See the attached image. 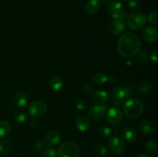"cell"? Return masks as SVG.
Returning <instances> with one entry per match:
<instances>
[{
    "instance_id": "cell-23",
    "label": "cell",
    "mask_w": 158,
    "mask_h": 157,
    "mask_svg": "<svg viewBox=\"0 0 158 157\" xmlns=\"http://www.w3.org/2000/svg\"><path fill=\"white\" fill-rule=\"evenodd\" d=\"M11 132V125L5 120H0V138L6 136Z\"/></svg>"
},
{
    "instance_id": "cell-21",
    "label": "cell",
    "mask_w": 158,
    "mask_h": 157,
    "mask_svg": "<svg viewBox=\"0 0 158 157\" xmlns=\"http://www.w3.org/2000/svg\"><path fill=\"white\" fill-rule=\"evenodd\" d=\"M153 86L151 83H150L149 82L147 81H143L141 83H139V85L137 86V90L139 92L142 94H148L152 91Z\"/></svg>"
},
{
    "instance_id": "cell-1",
    "label": "cell",
    "mask_w": 158,
    "mask_h": 157,
    "mask_svg": "<svg viewBox=\"0 0 158 157\" xmlns=\"http://www.w3.org/2000/svg\"><path fill=\"white\" fill-rule=\"evenodd\" d=\"M141 47V41L135 34L127 32L122 35L117 42V52L121 56L129 58L137 55Z\"/></svg>"
},
{
    "instance_id": "cell-33",
    "label": "cell",
    "mask_w": 158,
    "mask_h": 157,
    "mask_svg": "<svg viewBox=\"0 0 158 157\" xmlns=\"http://www.w3.org/2000/svg\"><path fill=\"white\" fill-rule=\"evenodd\" d=\"M41 153L43 154V157H56V151L52 148L44 149Z\"/></svg>"
},
{
    "instance_id": "cell-25",
    "label": "cell",
    "mask_w": 158,
    "mask_h": 157,
    "mask_svg": "<svg viewBox=\"0 0 158 157\" xmlns=\"http://www.w3.org/2000/svg\"><path fill=\"white\" fill-rule=\"evenodd\" d=\"M122 7H123V5H122V3L120 1H118V0H113V1L110 2L109 4H108L107 10L110 12V14L111 12L122 9Z\"/></svg>"
},
{
    "instance_id": "cell-2",
    "label": "cell",
    "mask_w": 158,
    "mask_h": 157,
    "mask_svg": "<svg viewBox=\"0 0 158 157\" xmlns=\"http://www.w3.org/2000/svg\"><path fill=\"white\" fill-rule=\"evenodd\" d=\"M134 88L131 85L117 86L110 93V103L114 106H120L134 95Z\"/></svg>"
},
{
    "instance_id": "cell-30",
    "label": "cell",
    "mask_w": 158,
    "mask_h": 157,
    "mask_svg": "<svg viewBox=\"0 0 158 157\" xmlns=\"http://www.w3.org/2000/svg\"><path fill=\"white\" fill-rule=\"evenodd\" d=\"M111 129H110L107 126H102L98 130V135H100L102 138H106L109 135H110L111 134Z\"/></svg>"
},
{
    "instance_id": "cell-32",
    "label": "cell",
    "mask_w": 158,
    "mask_h": 157,
    "mask_svg": "<svg viewBox=\"0 0 158 157\" xmlns=\"http://www.w3.org/2000/svg\"><path fill=\"white\" fill-rule=\"evenodd\" d=\"M147 21L149 22V23L152 25H156L158 22V15L157 12L155 11L150 12L148 16L147 17Z\"/></svg>"
},
{
    "instance_id": "cell-35",
    "label": "cell",
    "mask_w": 158,
    "mask_h": 157,
    "mask_svg": "<svg viewBox=\"0 0 158 157\" xmlns=\"http://www.w3.org/2000/svg\"><path fill=\"white\" fill-rule=\"evenodd\" d=\"M138 58L139 59H140V61L142 62H146L149 59V56H148V53H147V52H145V51H143V52H140V53L139 54Z\"/></svg>"
},
{
    "instance_id": "cell-41",
    "label": "cell",
    "mask_w": 158,
    "mask_h": 157,
    "mask_svg": "<svg viewBox=\"0 0 158 157\" xmlns=\"http://www.w3.org/2000/svg\"><path fill=\"white\" fill-rule=\"evenodd\" d=\"M122 1H129V0H122Z\"/></svg>"
},
{
    "instance_id": "cell-9",
    "label": "cell",
    "mask_w": 158,
    "mask_h": 157,
    "mask_svg": "<svg viewBox=\"0 0 158 157\" xmlns=\"http://www.w3.org/2000/svg\"><path fill=\"white\" fill-rule=\"evenodd\" d=\"M106 112V106L103 105H97L90 107L88 111V115L94 121H100L103 119Z\"/></svg>"
},
{
    "instance_id": "cell-40",
    "label": "cell",
    "mask_w": 158,
    "mask_h": 157,
    "mask_svg": "<svg viewBox=\"0 0 158 157\" xmlns=\"http://www.w3.org/2000/svg\"><path fill=\"white\" fill-rule=\"evenodd\" d=\"M137 157H149V156L147 155H145V154H141V155H139Z\"/></svg>"
},
{
    "instance_id": "cell-5",
    "label": "cell",
    "mask_w": 158,
    "mask_h": 157,
    "mask_svg": "<svg viewBox=\"0 0 158 157\" xmlns=\"http://www.w3.org/2000/svg\"><path fill=\"white\" fill-rule=\"evenodd\" d=\"M147 22V16L144 13L136 12L127 18V25L132 30L138 31L143 29Z\"/></svg>"
},
{
    "instance_id": "cell-7",
    "label": "cell",
    "mask_w": 158,
    "mask_h": 157,
    "mask_svg": "<svg viewBox=\"0 0 158 157\" xmlns=\"http://www.w3.org/2000/svg\"><path fill=\"white\" fill-rule=\"evenodd\" d=\"M108 146L111 152L114 154H121L123 153L126 149V145L124 141L120 137L117 135H114L108 141Z\"/></svg>"
},
{
    "instance_id": "cell-22",
    "label": "cell",
    "mask_w": 158,
    "mask_h": 157,
    "mask_svg": "<svg viewBox=\"0 0 158 157\" xmlns=\"http://www.w3.org/2000/svg\"><path fill=\"white\" fill-rule=\"evenodd\" d=\"M12 149V143L7 139L2 140L0 142V155H6L9 153Z\"/></svg>"
},
{
    "instance_id": "cell-34",
    "label": "cell",
    "mask_w": 158,
    "mask_h": 157,
    "mask_svg": "<svg viewBox=\"0 0 158 157\" xmlns=\"http://www.w3.org/2000/svg\"><path fill=\"white\" fill-rule=\"evenodd\" d=\"M32 149H33L34 151L38 152H42L43 151L44 148V143L42 141H36L33 144V146H32Z\"/></svg>"
},
{
    "instance_id": "cell-18",
    "label": "cell",
    "mask_w": 158,
    "mask_h": 157,
    "mask_svg": "<svg viewBox=\"0 0 158 157\" xmlns=\"http://www.w3.org/2000/svg\"><path fill=\"white\" fill-rule=\"evenodd\" d=\"M100 0H88L85 5V9L89 14H95L100 10Z\"/></svg>"
},
{
    "instance_id": "cell-38",
    "label": "cell",
    "mask_w": 158,
    "mask_h": 157,
    "mask_svg": "<svg viewBox=\"0 0 158 157\" xmlns=\"http://www.w3.org/2000/svg\"><path fill=\"white\" fill-rule=\"evenodd\" d=\"M29 124H30V126L32 128H37V126L39 125L38 120L35 119H32L30 121V123H29Z\"/></svg>"
},
{
    "instance_id": "cell-31",
    "label": "cell",
    "mask_w": 158,
    "mask_h": 157,
    "mask_svg": "<svg viewBox=\"0 0 158 157\" xmlns=\"http://www.w3.org/2000/svg\"><path fill=\"white\" fill-rule=\"evenodd\" d=\"M88 103L85 99H80L77 100V103H76V107L78 110L80 111H85L88 109Z\"/></svg>"
},
{
    "instance_id": "cell-26",
    "label": "cell",
    "mask_w": 158,
    "mask_h": 157,
    "mask_svg": "<svg viewBox=\"0 0 158 157\" xmlns=\"http://www.w3.org/2000/svg\"><path fill=\"white\" fill-rule=\"evenodd\" d=\"M94 152L99 157H103L108 153V149L104 145H97L94 149Z\"/></svg>"
},
{
    "instance_id": "cell-36",
    "label": "cell",
    "mask_w": 158,
    "mask_h": 157,
    "mask_svg": "<svg viewBox=\"0 0 158 157\" xmlns=\"http://www.w3.org/2000/svg\"><path fill=\"white\" fill-rule=\"evenodd\" d=\"M83 89H84L85 92H91L93 90V86L90 83H85L84 86H83Z\"/></svg>"
},
{
    "instance_id": "cell-19",
    "label": "cell",
    "mask_w": 158,
    "mask_h": 157,
    "mask_svg": "<svg viewBox=\"0 0 158 157\" xmlns=\"http://www.w3.org/2000/svg\"><path fill=\"white\" fill-rule=\"evenodd\" d=\"M49 85L50 86L51 89L54 91H60L63 87V79L59 76H52L49 78Z\"/></svg>"
},
{
    "instance_id": "cell-37",
    "label": "cell",
    "mask_w": 158,
    "mask_h": 157,
    "mask_svg": "<svg viewBox=\"0 0 158 157\" xmlns=\"http://www.w3.org/2000/svg\"><path fill=\"white\" fill-rule=\"evenodd\" d=\"M151 61L154 62H157V59H158V56H157V51H154V52H153L152 54H151Z\"/></svg>"
},
{
    "instance_id": "cell-4",
    "label": "cell",
    "mask_w": 158,
    "mask_h": 157,
    "mask_svg": "<svg viewBox=\"0 0 158 157\" xmlns=\"http://www.w3.org/2000/svg\"><path fill=\"white\" fill-rule=\"evenodd\" d=\"M80 146L73 142L67 141L62 143L56 152V157H78Z\"/></svg>"
},
{
    "instance_id": "cell-8",
    "label": "cell",
    "mask_w": 158,
    "mask_h": 157,
    "mask_svg": "<svg viewBox=\"0 0 158 157\" xmlns=\"http://www.w3.org/2000/svg\"><path fill=\"white\" fill-rule=\"evenodd\" d=\"M123 112L120 108L116 107V106L110 108L106 113V119H107L108 123L114 126L120 124L123 121Z\"/></svg>"
},
{
    "instance_id": "cell-29",
    "label": "cell",
    "mask_w": 158,
    "mask_h": 157,
    "mask_svg": "<svg viewBox=\"0 0 158 157\" xmlns=\"http://www.w3.org/2000/svg\"><path fill=\"white\" fill-rule=\"evenodd\" d=\"M13 119L18 123H23L27 119V116L23 112H15L13 115Z\"/></svg>"
},
{
    "instance_id": "cell-39",
    "label": "cell",
    "mask_w": 158,
    "mask_h": 157,
    "mask_svg": "<svg viewBox=\"0 0 158 157\" xmlns=\"http://www.w3.org/2000/svg\"><path fill=\"white\" fill-rule=\"evenodd\" d=\"M110 0H100V2H103V3H107L109 2Z\"/></svg>"
},
{
    "instance_id": "cell-28",
    "label": "cell",
    "mask_w": 158,
    "mask_h": 157,
    "mask_svg": "<svg viewBox=\"0 0 158 157\" xmlns=\"http://www.w3.org/2000/svg\"><path fill=\"white\" fill-rule=\"evenodd\" d=\"M128 8L132 12H137L141 9V4L137 0H131L128 3Z\"/></svg>"
},
{
    "instance_id": "cell-16",
    "label": "cell",
    "mask_w": 158,
    "mask_h": 157,
    "mask_svg": "<svg viewBox=\"0 0 158 157\" xmlns=\"http://www.w3.org/2000/svg\"><path fill=\"white\" fill-rule=\"evenodd\" d=\"M139 129L145 135H151L154 131V125L150 120H143L139 124Z\"/></svg>"
},
{
    "instance_id": "cell-42",
    "label": "cell",
    "mask_w": 158,
    "mask_h": 157,
    "mask_svg": "<svg viewBox=\"0 0 158 157\" xmlns=\"http://www.w3.org/2000/svg\"></svg>"
},
{
    "instance_id": "cell-3",
    "label": "cell",
    "mask_w": 158,
    "mask_h": 157,
    "mask_svg": "<svg viewBox=\"0 0 158 157\" xmlns=\"http://www.w3.org/2000/svg\"><path fill=\"white\" fill-rule=\"evenodd\" d=\"M123 112L130 119H137L142 115L144 111L143 103L137 99H128L123 103Z\"/></svg>"
},
{
    "instance_id": "cell-24",
    "label": "cell",
    "mask_w": 158,
    "mask_h": 157,
    "mask_svg": "<svg viewBox=\"0 0 158 157\" xmlns=\"http://www.w3.org/2000/svg\"><path fill=\"white\" fill-rule=\"evenodd\" d=\"M111 17L114 18V20H119V21H124L127 19L128 16V13L127 11L123 10V9H120V10L115 11L114 12L110 13Z\"/></svg>"
},
{
    "instance_id": "cell-13",
    "label": "cell",
    "mask_w": 158,
    "mask_h": 157,
    "mask_svg": "<svg viewBox=\"0 0 158 157\" xmlns=\"http://www.w3.org/2000/svg\"><path fill=\"white\" fill-rule=\"evenodd\" d=\"M108 99V93L103 90H97L92 94V101L97 105H104Z\"/></svg>"
},
{
    "instance_id": "cell-12",
    "label": "cell",
    "mask_w": 158,
    "mask_h": 157,
    "mask_svg": "<svg viewBox=\"0 0 158 157\" xmlns=\"http://www.w3.org/2000/svg\"><path fill=\"white\" fill-rule=\"evenodd\" d=\"M44 143L48 146H55L60 142L61 136L56 131H49L45 135Z\"/></svg>"
},
{
    "instance_id": "cell-20",
    "label": "cell",
    "mask_w": 158,
    "mask_h": 157,
    "mask_svg": "<svg viewBox=\"0 0 158 157\" xmlns=\"http://www.w3.org/2000/svg\"><path fill=\"white\" fill-rule=\"evenodd\" d=\"M109 78L103 72H97L93 77V83L97 86H103L108 81Z\"/></svg>"
},
{
    "instance_id": "cell-17",
    "label": "cell",
    "mask_w": 158,
    "mask_h": 157,
    "mask_svg": "<svg viewBox=\"0 0 158 157\" xmlns=\"http://www.w3.org/2000/svg\"><path fill=\"white\" fill-rule=\"evenodd\" d=\"M28 96L25 92H18L14 96V105L19 108L24 107L28 103Z\"/></svg>"
},
{
    "instance_id": "cell-11",
    "label": "cell",
    "mask_w": 158,
    "mask_h": 157,
    "mask_svg": "<svg viewBox=\"0 0 158 157\" xmlns=\"http://www.w3.org/2000/svg\"><path fill=\"white\" fill-rule=\"evenodd\" d=\"M143 37L148 42H154L158 38V31L157 28L148 26L143 30Z\"/></svg>"
},
{
    "instance_id": "cell-6",
    "label": "cell",
    "mask_w": 158,
    "mask_h": 157,
    "mask_svg": "<svg viewBox=\"0 0 158 157\" xmlns=\"http://www.w3.org/2000/svg\"><path fill=\"white\" fill-rule=\"evenodd\" d=\"M48 106L43 100H35L29 106V113L32 117H40L44 115L47 110Z\"/></svg>"
},
{
    "instance_id": "cell-14",
    "label": "cell",
    "mask_w": 158,
    "mask_h": 157,
    "mask_svg": "<svg viewBox=\"0 0 158 157\" xmlns=\"http://www.w3.org/2000/svg\"><path fill=\"white\" fill-rule=\"evenodd\" d=\"M123 138L127 143H134L137 139V133L135 129L131 127H127L122 131Z\"/></svg>"
},
{
    "instance_id": "cell-10",
    "label": "cell",
    "mask_w": 158,
    "mask_h": 157,
    "mask_svg": "<svg viewBox=\"0 0 158 157\" xmlns=\"http://www.w3.org/2000/svg\"><path fill=\"white\" fill-rule=\"evenodd\" d=\"M126 29V24L123 21H119V20H114L110 23L108 26V31L112 35H120L124 32Z\"/></svg>"
},
{
    "instance_id": "cell-15",
    "label": "cell",
    "mask_w": 158,
    "mask_h": 157,
    "mask_svg": "<svg viewBox=\"0 0 158 157\" xmlns=\"http://www.w3.org/2000/svg\"><path fill=\"white\" fill-rule=\"evenodd\" d=\"M75 125L77 129H79L80 132H86L90 127V122L86 117L82 115L76 119Z\"/></svg>"
},
{
    "instance_id": "cell-27",
    "label": "cell",
    "mask_w": 158,
    "mask_h": 157,
    "mask_svg": "<svg viewBox=\"0 0 158 157\" xmlns=\"http://www.w3.org/2000/svg\"><path fill=\"white\" fill-rule=\"evenodd\" d=\"M145 149L150 153H156L158 151V146L157 142L154 140H150L145 145Z\"/></svg>"
}]
</instances>
